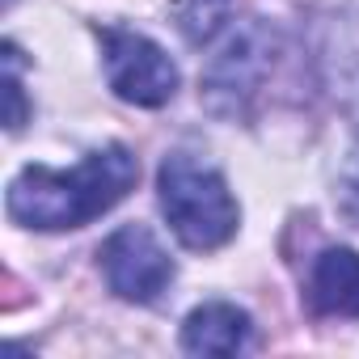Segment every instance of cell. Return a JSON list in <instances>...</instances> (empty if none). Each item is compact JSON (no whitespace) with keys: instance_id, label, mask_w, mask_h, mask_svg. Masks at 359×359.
<instances>
[{"instance_id":"obj_8","label":"cell","mask_w":359,"mask_h":359,"mask_svg":"<svg viewBox=\"0 0 359 359\" xmlns=\"http://www.w3.org/2000/svg\"><path fill=\"white\" fill-rule=\"evenodd\" d=\"M321 72H325V85H330L334 102L359 123V13L338 18L330 26Z\"/></svg>"},{"instance_id":"obj_5","label":"cell","mask_w":359,"mask_h":359,"mask_svg":"<svg viewBox=\"0 0 359 359\" xmlns=\"http://www.w3.org/2000/svg\"><path fill=\"white\" fill-rule=\"evenodd\" d=\"M102 275L110 283V292L118 300H131V304H152L169 292L177 266L169 258V250L156 241V233L148 224H123L114 229L102 250Z\"/></svg>"},{"instance_id":"obj_7","label":"cell","mask_w":359,"mask_h":359,"mask_svg":"<svg viewBox=\"0 0 359 359\" xmlns=\"http://www.w3.org/2000/svg\"><path fill=\"white\" fill-rule=\"evenodd\" d=\"M309 304L325 317H359V250L330 245L313 258Z\"/></svg>"},{"instance_id":"obj_1","label":"cell","mask_w":359,"mask_h":359,"mask_svg":"<svg viewBox=\"0 0 359 359\" xmlns=\"http://www.w3.org/2000/svg\"><path fill=\"white\" fill-rule=\"evenodd\" d=\"M135 177H140V161L123 144L93 148L72 169L26 165L9 182L5 212L13 224L34 233H68L123 203Z\"/></svg>"},{"instance_id":"obj_3","label":"cell","mask_w":359,"mask_h":359,"mask_svg":"<svg viewBox=\"0 0 359 359\" xmlns=\"http://www.w3.org/2000/svg\"><path fill=\"white\" fill-rule=\"evenodd\" d=\"M279 60V34L262 18L233 22V30L216 43V51L203 64L199 76V102L208 114L224 123H245L254 114V102L275 72Z\"/></svg>"},{"instance_id":"obj_4","label":"cell","mask_w":359,"mask_h":359,"mask_svg":"<svg viewBox=\"0 0 359 359\" xmlns=\"http://www.w3.org/2000/svg\"><path fill=\"white\" fill-rule=\"evenodd\" d=\"M102 64H106V85L114 89V97L156 110L165 102H173L177 93V64L165 55L161 43H152L140 30H123V26H106L102 30Z\"/></svg>"},{"instance_id":"obj_6","label":"cell","mask_w":359,"mask_h":359,"mask_svg":"<svg viewBox=\"0 0 359 359\" xmlns=\"http://www.w3.org/2000/svg\"><path fill=\"white\" fill-rule=\"evenodd\" d=\"M254 342V321L229 300H208L182 321V351L191 355H241Z\"/></svg>"},{"instance_id":"obj_2","label":"cell","mask_w":359,"mask_h":359,"mask_svg":"<svg viewBox=\"0 0 359 359\" xmlns=\"http://www.w3.org/2000/svg\"><path fill=\"white\" fill-rule=\"evenodd\" d=\"M156 199L173 229V237L187 250H220L237 237L241 208L224 182V173L191 152H173L161 161L156 173Z\"/></svg>"},{"instance_id":"obj_10","label":"cell","mask_w":359,"mask_h":359,"mask_svg":"<svg viewBox=\"0 0 359 359\" xmlns=\"http://www.w3.org/2000/svg\"><path fill=\"white\" fill-rule=\"evenodd\" d=\"M22 51L13 47V43H5V127L9 131H22L26 127V114H30V106H26V89H22Z\"/></svg>"},{"instance_id":"obj_9","label":"cell","mask_w":359,"mask_h":359,"mask_svg":"<svg viewBox=\"0 0 359 359\" xmlns=\"http://www.w3.org/2000/svg\"><path fill=\"white\" fill-rule=\"evenodd\" d=\"M229 9L233 0H182L177 5V30L187 34V43H212L229 22Z\"/></svg>"}]
</instances>
